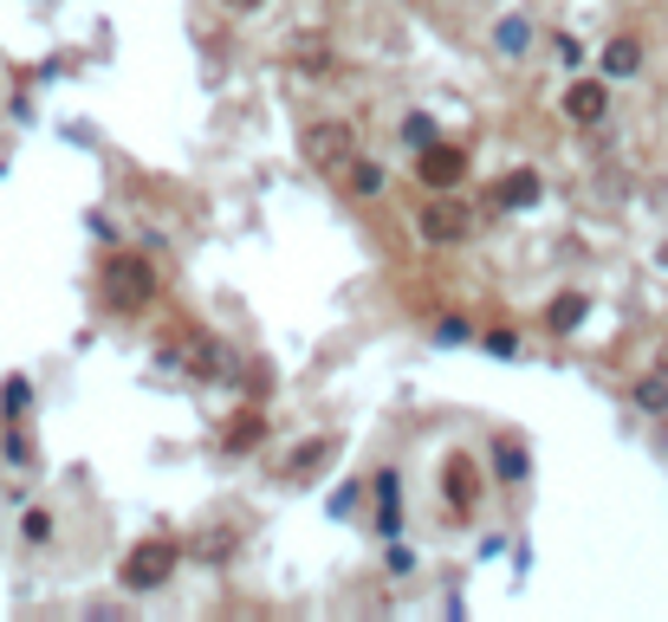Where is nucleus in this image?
I'll return each mask as SVG.
<instances>
[{
    "mask_svg": "<svg viewBox=\"0 0 668 622\" xmlns=\"http://www.w3.org/2000/svg\"><path fill=\"white\" fill-rule=\"evenodd\" d=\"M195 376H234V357L202 338V344H195Z\"/></svg>",
    "mask_w": 668,
    "mask_h": 622,
    "instance_id": "ddd939ff",
    "label": "nucleus"
},
{
    "mask_svg": "<svg viewBox=\"0 0 668 622\" xmlns=\"http://www.w3.org/2000/svg\"><path fill=\"white\" fill-rule=\"evenodd\" d=\"M603 71H610V78H630V71H643V39L616 33V39L603 46Z\"/></svg>",
    "mask_w": 668,
    "mask_h": 622,
    "instance_id": "1a4fd4ad",
    "label": "nucleus"
},
{
    "mask_svg": "<svg viewBox=\"0 0 668 622\" xmlns=\"http://www.w3.org/2000/svg\"><path fill=\"white\" fill-rule=\"evenodd\" d=\"M351 156H358L351 124H338V117H331V124H312V131H305V162H312V169H344Z\"/></svg>",
    "mask_w": 668,
    "mask_h": 622,
    "instance_id": "7ed1b4c3",
    "label": "nucleus"
},
{
    "mask_svg": "<svg viewBox=\"0 0 668 622\" xmlns=\"http://www.w3.org/2000/svg\"><path fill=\"white\" fill-rule=\"evenodd\" d=\"M663 370H668V357H663Z\"/></svg>",
    "mask_w": 668,
    "mask_h": 622,
    "instance_id": "b1692460",
    "label": "nucleus"
},
{
    "mask_svg": "<svg viewBox=\"0 0 668 622\" xmlns=\"http://www.w3.org/2000/svg\"><path fill=\"white\" fill-rule=\"evenodd\" d=\"M525 39H532V33H525V20H500V53H520Z\"/></svg>",
    "mask_w": 668,
    "mask_h": 622,
    "instance_id": "6ab92c4d",
    "label": "nucleus"
},
{
    "mask_svg": "<svg viewBox=\"0 0 668 622\" xmlns=\"http://www.w3.org/2000/svg\"><path fill=\"white\" fill-rule=\"evenodd\" d=\"M448 506H454V512H467V506H474V461H467V454H454V461H448Z\"/></svg>",
    "mask_w": 668,
    "mask_h": 622,
    "instance_id": "9d476101",
    "label": "nucleus"
},
{
    "mask_svg": "<svg viewBox=\"0 0 668 622\" xmlns=\"http://www.w3.org/2000/svg\"><path fill=\"white\" fill-rule=\"evenodd\" d=\"M636 403H643V409H668V370H663V376H643V383H636Z\"/></svg>",
    "mask_w": 668,
    "mask_h": 622,
    "instance_id": "2eb2a0df",
    "label": "nucleus"
},
{
    "mask_svg": "<svg viewBox=\"0 0 668 622\" xmlns=\"http://www.w3.org/2000/svg\"><path fill=\"white\" fill-rule=\"evenodd\" d=\"M487 350L494 357H513V331H487Z\"/></svg>",
    "mask_w": 668,
    "mask_h": 622,
    "instance_id": "4be33fe9",
    "label": "nucleus"
},
{
    "mask_svg": "<svg viewBox=\"0 0 668 622\" xmlns=\"http://www.w3.org/2000/svg\"><path fill=\"white\" fill-rule=\"evenodd\" d=\"M351 195H383V162H351Z\"/></svg>",
    "mask_w": 668,
    "mask_h": 622,
    "instance_id": "4468645a",
    "label": "nucleus"
},
{
    "mask_svg": "<svg viewBox=\"0 0 668 622\" xmlns=\"http://www.w3.org/2000/svg\"><path fill=\"white\" fill-rule=\"evenodd\" d=\"M293 53H298V66L305 71H331V46H318V39H298Z\"/></svg>",
    "mask_w": 668,
    "mask_h": 622,
    "instance_id": "dca6fc26",
    "label": "nucleus"
},
{
    "mask_svg": "<svg viewBox=\"0 0 668 622\" xmlns=\"http://www.w3.org/2000/svg\"><path fill=\"white\" fill-rule=\"evenodd\" d=\"M227 7H234V13H253V7H260V0H227Z\"/></svg>",
    "mask_w": 668,
    "mask_h": 622,
    "instance_id": "5701e85b",
    "label": "nucleus"
},
{
    "mask_svg": "<svg viewBox=\"0 0 668 622\" xmlns=\"http://www.w3.org/2000/svg\"><path fill=\"white\" fill-rule=\"evenodd\" d=\"M539 195H545L539 169H513V176H500V182H494V207H532Z\"/></svg>",
    "mask_w": 668,
    "mask_h": 622,
    "instance_id": "0eeeda50",
    "label": "nucleus"
},
{
    "mask_svg": "<svg viewBox=\"0 0 668 622\" xmlns=\"http://www.w3.org/2000/svg\"><path fill=\"white\" fill-rule=\"evenodd\" d=\"M603 111H610L603 78H571V84H565V117H571V124H597Z\"/></svg>",
    "mask_w": 668,
    "mask_h": 622,
    "instance_id": "39448f33",
    "label": "nucleus"
},
{
    "mask_svg": "<svg viewBox=\"0 0 668 622\" xmlns=\"http://www.w3.org/2000/svg\"><path fill=\"white\" fill-rule=\"evenodd\" d=\"M403 137L416 143V149H429V143H435V124H429L422 111H409V117H403Z\"/></svg>",
    "mask_w": 668,
    "mask_h": 622,
    "instance_id": "f3484780",
    "label": "nucleus"
},
{
    "mask_svg": "<svg viewBox=\"0 0 668 622\" xmlns=\"http://www.w3.org/2000/svg\"><path fill=\"white\" fill-rule=\"evenodd\" d=\"M467 207L461 202H435V207H422V240H461L467 234Z\"/></svg>",
    "mask_w": 668,
    "mask_h": 622,
    "instance_id": "423d86ee",
    "label": "nucleus"
},
{
    "mask_svg": "<svg viewBox=\"0 0 668 622\" xmlns=\"http://www.w3.org/2000/svg\"><path fill=\"white\" fill-rule=\"evenodd\" d=\"M416 176H422L429 189H454V182L467 176V156H461L454 143H429V149L416 156Z\"/></svg>",
    "mask_w": 668,
    "mask_h": 622,
    "instance_id": "20e7f679",
    "label": "nucleus"
},
{
    "mask_svg": "<svg viewBox=\"0 0 668 622\" xmlns=\"http://www.w3.org/2000/svg\"><path fill=\"white\" fill-rule=\"evenodd\" d=\"M260 434H267V415H240V421L227 428V448L247 454V448H260Z\"/></svg>",
    "mask_w": 668,
    "mask_h": 622,
    "instance_id": "f8f14e48",
    "label": "nucleus"
},
{
    "mask_svg": "<svg viewBox=\"0 0 668 622\" xmlns=\"http://www.w3.org/2000/svg\"><path fill=\"white\" fill-rule=\"evenodd\" d=\"M0 409H7V415L26 409V383H20V376H7V383H0Z\"/></svg>",
    "mask_w": 668,
    "mask_h": 622,
    "instance_id": "a211bd4d",
    "label": "nucleus"
},
{
    "mask_svg": "<svg viewBox=\"0 0 668 622\" xmlns=\"http://www.w3.org/2000/svg\"><path fill=\"white\" fill-rule=\"evenodd\" d=\"M26 539H33V545H46V539H53V512H39V506H33V512H26Z\"/></svg>",
    "mask_w": 668,
    "mask_h": 622,
    "instance_id": "aec40b11",
    "label": "nucleus"
},
{
    "mask_svg": "<svg viewBox=\"0 0 668 622\" xmlns=\"http://www.w3.org/2000/svg\"><path fill=\"white\" fill-rule=\"evenodd\" d=\"M104 292H111V305L117 312H144L149 298H156V273H149V260H137V253H117L111 260V273H104Z\"/></svg>",
    "mask_w": 668,
    "mask_h": 622,
    "instance_id": "f257e3e1",
    "label": "nucleus"
},
{
    "mask_svg": "<svg viewBox=\"0 0 668 622\" xmlns=\"http://www.w3.org/2000/svg\"><path fill=\"white\" fill-rule=\"evenodd\" d=\"M325 448H331V441H305V448H298V454H293V474H298V467H312V461H318Z\"/></svg>",
    "mask_w": 668,
    "mask_h": 622,
    "instance_id": "412c9836",
    "label": "nucleus"
},
{
    "mask_svg": "<svg viewBox=\"0 0 668 622\" xmlns=\"http://www.w3.org/2000/svg\"><path fill=\"white\" fill-rule=\"evenodd\" d=\"M176 564H182V552H176L169 539H144L137 552L124 557V590H156V584H169Z\"/></svg>",
    "mask_w": 668,
    "mask_h": 622,
    "instance_id": "f03ea898",
    "label": "nucleus"
},
{
    "mask_svg": "<svg viewBox=\"0 0 668 622\" xmlns=\"http://www.w3.org/2000/svg\"><path fill=\"white\" fill-rule=\"evenodd\" d=\"M525 467H532V461H525L520 434H500V441H494V474H500V480H525Z\"/></svg>",
    "mask_w": 668,
    "mask_h": 622,
    "instance_id": "9b49d317",
    "label": "nucleus"
},
{
    "mask_svg": "<svg viewBox=\"0 0 668 622\" xmlns=\"http://www.w3.org/2000/svg\"><path fill=\"white\" fill-rule=\"evenodd\" d=\"M585 312H591V298H585V292H558V298H552V312H545V325L565 338V331H578V325H585Z\"/></svg>",
    "mask_w": 668,
    "mask_h": 622,
    "instance_id": "6e6552de",
    "label": "nucleus"
}]
</instances>
